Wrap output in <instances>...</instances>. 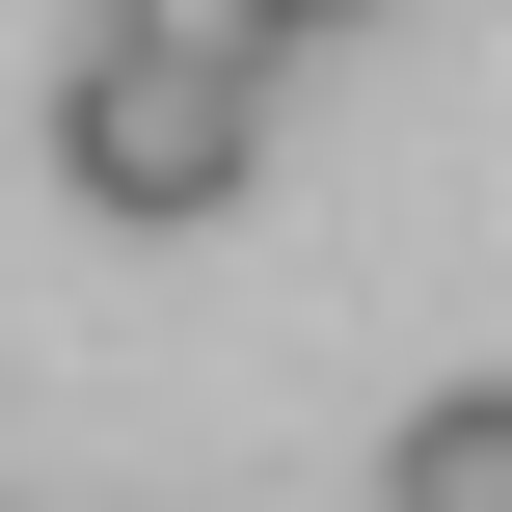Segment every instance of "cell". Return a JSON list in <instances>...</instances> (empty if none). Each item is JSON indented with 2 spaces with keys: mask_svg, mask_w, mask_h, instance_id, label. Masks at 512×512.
Returning a JSON list of instances; mask_svg holds the SVG:
<instances>
[{
  "mask_svg": "<svg viewBox=\"0 0 512 512\" xmlns=\"http://www.w3.org/2000/svg\"><path fill=\"white\" fill-rule=\"evenodd\" d=\"M243 27H324V0H243Z\"/></svg>",
  "mask_w": 512,
  "mask_h": 512,
  "instance_id": "cell-3",
  "label": "cell"
},
{
  "mask_svg": "<svg viewBox=\"0 0 512 512\" xmlns=\"http://www.w3.org/2000/svg\"><path fill=\"white\" fill-rule=\"evenodd\" d=\"M378 512H512V378H432L378 432Z\"/></svg>",
  "mask_w": 512,
  "mask_h": 512,
  "instance_id": "cell-2",
  "label": "cell"
},
{
  "mask_svg": "<svg viewBox=\"0 0 512 512\" xmlns=\"http://www.w3.org/2000/svg\"><path fill=\"white\" fill-rule=\"evenodd\" d=\"M243 162H270V27L243 0H108L54 54V189L81 216H243Z\"/></svg>",
  "mask_w": 512,
  "mask_h": 512,
  "instance_id": "cell-1",
  "label": "cell"
}]
</instances>
